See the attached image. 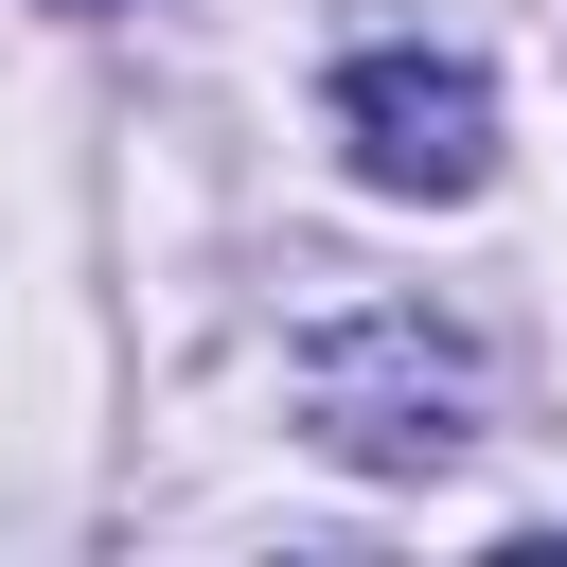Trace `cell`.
Listing matches in <instances>:
<instances>
[{"label":"cell","instance_id":"obj_1","mask_svg":"<svg viewBox=\"0 0 567 567\" xmlns=\"http://www.w3.org/2000/svg\"><path fill=\"white\" fill-rule=\"evenodd\" d=\"M284 408H301V443L354 461V478H443L496 390H478V337H461V319L354 301V319H319V337L284 354Z\"/></svg>","mask_w":567,"mask_h":567},{"label":"cell","instance_id":"obj_2","mask_svg":"<svg viewBox=\"0 0 567 567\" xmlns=\"http://www.w3.org/2000/svg\"><path fill=\"white\" fill-rule=\"evenodd\" d=\"M337 142H354V177L372 195H425V213H461L478 177H496V71L478 53H354L337 71Z\"/></svg>","mask_w":567,"mask_h":567}]
</instances>
